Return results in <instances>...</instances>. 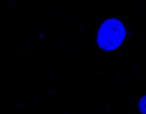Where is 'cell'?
<instances>
[{
  "label": "cell",
  "instance_id": "1",
  "mask_svg": "<svg viewBox=\"0 0 146 114\" xmlns=\"http://www.w3.org/2000/svg\"><path fill=\"white\" fill-rule=\"evenodd\" d=\"M126 37V28L120 19L108 18L101 23L98 28L97 45L103 51H114L124 42Z\"/></svg>",
  "mask_w": 146,
  "mask_h": 114
},
{
  "label": "cell",
  "instance_id": "2",
  "mask_svg": "<svg viewBox=\"0 0 146 114\" xmlns=\"http://www.w3.org/2000/svg\"><path fill=\"white\" fill-rule=\"evenodd\" d=\"M138 109L140 114H146V94L142 95L138 101Z\"/></svg>",
  "mask_w": 146,
  "mask_h": 114
}]
</instances>
